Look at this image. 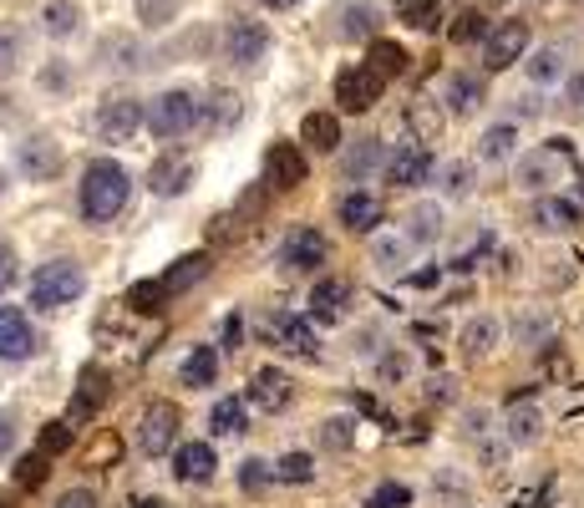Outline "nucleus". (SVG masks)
Returning <instances> with one entry per match:
<instances>
[{
    "label": "nucleus",
    "instance_id": "7ed1b4c3",
    "mask_svg": "<svg viewBox=\"0 0 584 508\" xmlns=\"http://www.w3.org/2000/svg\"><path fill=\"white\" fill-rule=\"evenodd\" d=\"M87 295V270L77 260H46L42 270H31L26 280V301L36 311H67Z\"/></svg>",
    "mask_w": 584,
    "mask_h": 508
},
{
    "label": "nucleus",
    "instance_id": "680f3d73",
    "mask_svg": "<svg viewBox=\"0 0 584 508\" xmlns=\"http://www.w3.org/2000/svg\"><path fill=\"white\" fill-rule=\"evenodd\" d=\"M260 5H265V11H295L300 0H260Z\"/></svg>",
    "mask_w": 584,
    "mask_h": 508
},
{
    "label": "nucleus",
    "instance_id": "3c124183",
    "mask_svg": "<svg viewBox=\"0 0 584 508\" xmlns=\"http://www.w3.org/2000/svg\"><path fill=\"white\" fill-rule=\"evenodd\" d=\"M376 371H381L387 382H402V376H412V357H406V351H387V357L376 361Z\"/></svg>",
    "mask_w": 584,
    "mask_h": 508
},
{
    "label": "nucleus",
    "instance_id": "a19ab883",
    "mask_svg": "<svg viewBox=\"0 0 584 508\" xmlns=\"http://www.w3.org/2000/svg\"><path fill=\"white\" fill-rule=\"evenodd\" d=\"M102 56H107V67H117V71H142V61H148V52H142L138 42H127V36L102 42Z\"/></svg>",
    "mask_w": 584,
    "mask_h": 508
},
{
    "label": "nucleus",
    "instance_id": "c03bdc74",
    "mask_svg": "<svg viewBox=\"0 0 584 508\" xmlns=\"http://www.w3.org/2000/svg\"><path fill=\"white\" fill-rule=\"evenodd\" d=\"M320 442H325L331 453H346L351 442H356V417H331V422L320 427Z\"/></svg>",
    "mask_w": 584,
    "mask_h": 508
},
{
    "label": "nucleus",
    "instance_id": "f3484780",
    "mask_svg": "<svg viewBox=\"0 0 584 508\" xmlns=\"http://www.w3.org/2000/svg\"><path fill=\"white\" fill-rule=\"evenodd\" d=\"M402 234L417 249H432L447 234V204L443 199H417V204L402 214Z\"/></svg>",
    "mask_w": 584,
    "mask_h": 508
},
{
    "label": "nucleus",
    "instance_id": "cd10ccee",
    "mask_svg": "<svg viewBox=\"0 0 584 508\" xmlns=\"http://www.w3.org/2000/svg\"><path fill=\"white\" fill-rule=\"evenodd\" d=\"M36 26H42L46 42H71V36H82L87 11L77 0H46L42 15H36Z\"/></svg>",
    "mask_w": 584,
    "mask_h": 508
},
{
    "label": "nucleus",
    "instance_id": "a18cd8bd",
    "mask_svg": "<svg viewBox=\"0 0 584 508\" xmlns=\"http://www.w3.org/2000/svg\"><path fill=\"white\" fill-rule=\"evenodd\" d=\"M270 478H275V463H265V458H244V463H239V488H244V494H260Z\"/></svg>",
    "mask_w": 584,
    "mask_h": 508
},
{
    "label": "nucleus",
    "instance_id": "864d4df0",
    "mask_svg": "<svg viewBox=\"0 0 584 508\" xmlns=\"http://www.w3.org/2000/svg\"><path fill=\"white\" fill-rule=\"evenodd\" d=\"M51 508H98V494H92V488H82V483H77V488H61V494H56V504Z\"/></svg>",
    "mask_w": 584,
    "mask_h": 508
},
{
    "label": "nucleus",
    "instance_id": "6e6d98bb",
    "mask_svg": "<svg viewBox=\"0 0 584 508\" xmlns=\"http://www.w3.org/2000/svg\"><path fill=\"white\" fill-rule=\"evenodd\" d=\"M224 346H229V351H239V346H244V316H224Z\"/></svg>",
    "mask_w": 584,
    "mask_h": 508
},
{
    "label": "nucleus",
    "instance_id": "c85d7f7f",
    "mask_svg": "<svg viewBox=\"0 0 584 508\" xmlns=\"http://www.w3.org/2000/svg\"><path fill=\"white\" fill-rule=\"evenodd\" d=\"M381 168H387V143L381 138H356V148L341 153V173H346V183H371Z\"/></svg>",
    "mask_w": 584,
    "mask_h": 508
},
{
    "label": "nucleus",
    "instance_id": "bf43d9fd",
    "mask_svg": "<svg viewBox=\"0 0 584 508\" xmlns=\"http://www.w3.org/2000/svg\"><path fill=\"white\" fill-rule=\"evenodd\" d=\"M15 478H21V483H42V478H46V467H42V458H26V463L15 467Z\"/></svg>",
    "mask_w": 584,
    "mask_h": 508
},
{
    "label": "nucleus",
    "instance_id": "aec40b11",
    "mask_svg": "<svg viewBox=\"0 0 584 508\" xmlns=\"http://www.w3.org/2000/svg\"><path fill=\"white\" fill-rule=\"evenodd\" d=\"M412 260H417V245H412L402 229H387V234L376 229L371 234V264L381 270V275H406Z\"/></svg>",
    "mask_w": 584,
    "mask_h": 508
},
{
    "label": "nucleus",
    "instance_id": "ddd939ff",
    "mask_svg": "<svg viewBox=\"0 0 584 508\" xmlns=\"http://www.w3.org/2000/svg\"><path fill=\"white\" fill-rule=\"evenodd\" d=\"M529 21H499L483 36V71H508L529 56Z\"/></svg>",
    "mask_w": 584,
    "mask_h": 508
},
{
    "label": "nucleus",
    "instance_id": "4c0bfd02",
    "mask_svg": "<svg viewBox=\"0 0 584 508\" xmlns=\"http://www.w3.org/2000/svg\"><path fill=\"white\" fill-rule=\"evenodd\" d=\"M21 67H26V31L0 26V82H11Z\"/></svg>",
    "mask_w": 584,
    "mask_h": 508
},
{
    "label": "nucleus",
    "instance_id": "2eb2a0df",
    "mask_svg": "<svg viewBox=\"0 0 584 508\" xmlns=\"http://www.w3.org/2000/svg\"><path fill=\"white\" fill-rule=\"evenodd\" d=\"M270 336H275L279 351H290V357H316L320 351V330L310 316H300V311H279V316H270Z\"/></svg>",
    "mask_w": 584,
    "mask_h": 508
},
{
    "label": "nucleus",
    "instance_id": "c756f323",
    "mask_svg": "<svg viewBox=\"0 0 584 508\" xmlns=\"http://www.w3.org/2000/svg\"><path fill=\"white\" fill-rule=\"evenodd\" d=\"M539 438H543L539 402H514V407L503 413V442H508V448H534Z\"/></svg>",
    "mask_w": 584,
    "mask_h": 508
},
{
    "label": "nucleus",
    "instance_id": "de8ad7c7",
    "mask_svg": "<svg viewBox=\"0 0 584 508\" xmlns=\"http://www.w3.org/2000/svg\"><path fill=\"white\" fill-rule=\"evenodd\" d=\"M549 330H554V326H549V316H518L514 320V336L524 346H549Z\"/></svg>",
    "mask_w": 584,
    "mask_h": 508
},
{
    "label": "nucleus",
    "instance_id": "f03ea898",
    "mask_svg": "<svg viewBox=\"0 0 584 508\" xmlns=\"http://www.w3.org/2000/svg\"><path fill=\"white\" fill-rule=\"evenodd\" d=\"M570 168H574L570 138H549L514 158V183L524 193H534V199H543V193H559V183H570Z\"/></svg>",
    "mask_w": 584,
    "mask_h": 508
},
{
    "label": "nucleus",
    "instance_id": "f257e3e1",
    "mask_svg": "<svg viewBox=\"0 0 584 508\" xmlns=\"http://www.w3.org/2000/svg\"><path fill=\"white\" fill-rule=\"evenodd\" d=\"M133 199V173L117 158H92L82 168V183H77V208H82L87 224H112Z\"/></svg>",
    "mask_w": 584,
    "mask_h": 508
},
{
    "label": "nucleus",
    "instance_id": "b1692460",
    "mask_svg": "<svg viewBox=\"0 0 584 508\" xmlns=\"http://www.w3.org/2000/svg\"><path fill=\"white\" fill-rule=\"evenodd\" d=\"M381 199H376L371 189H351V193H341V204H335V219L346 224L351 234H376V224H381Z\"/></svg>",
    "mask_w": 584,
    "mask_h": 508
},
{
    "label": "nucleus",
    "instance_id": "49530a36",
    "mask_svg": "<svg viewBox=\"0 0 584 508\" xmlns=\"http://www.w3.org/2000/svg\"><path fill=\"white\" fill-rule=\"evenodd\" d=\"M488 249H493V229H478L473 239H468V245H462L458 255H453V270H473V264L483 260Z\"/></svg>",
    "mask_w": 584,
    "mask_h": 508
},
{
    "label": "nucleus",
    "instance_id": "423d86ee",
    "mask_svg": "<svg viewBox=\"0 0 584 508\" xmlns=\"http://www.w3.org/2000/svg\"><path fill=\"white\" fill-rule=\"evenodd\" d=\"M224 61L239 71H254L260 61L270 56V46H275V36H270L265 21H254V15H234L229 26H224Z\"/></svg>",
    "mask_w": 584,
    "mask_h": 508
},
{
    "label": "nucleus",
    "instance_id": "412c9836",
    "mask_svg": "<svg viewBox=\"0 0 584 508\" xmlns=\"http://www.w3.org/2000/svg\"><path fill=\"white\" fill-rule=\"evenodd\" d=\"M214 473H219V453H214L209 438L179 442V453H173V478L179 483H209Z\"/></svg>",
    "mask_w": 584,
    "mask_h": 508
},
{
    "label": "nucleus",
    "instance_id": "f8f14e48",
    "mask_svg": "<svg viewBox=\"0 0 584 508\" xmlns=\"http://www.w3.org/2000/svg\"><path fill=\"white\" fill-rule=\"evenodd\" d=\"M381 92H387V77L371 61H356L351 71L335 77V108L341 112H371L381 102Z\"/></svg>",
    "mask_w": 584,
    "mask_h": 508
},
{
    "label": "nucleus",
    "instance_id": "c9c22d12",
    "mask_svg": "<svg viewBox=\"0 0 584 508\" xmlns=\"http://www.w3.org/2000/svg\"><path fill=\"white\" fill-rule=\"evenodd\" d=\"M209 427H214V438H244L250 432V407L239 397H219L209 413Z\"/></svg>",
    "mask_w": 584,
    "mask_h": 508
},
{
    "label": "nucleus",
    "instance_id": "603ef678",
    "mask_svg": "<svg viewBox=\"0 0 584 508\" xmlns=\"http://www.w3.org/2000/svg\"><path fill=\"white\" fill-rule=\"evenodd\" d=\"M15 280H21V260H15V249L0 239V295H5Z\"/></svg>",
    "mask_w": 584,
    "mask_h": 508
},
{
    "label": "nucleus",
    "instance_id": "bb28decb",
    "mask_svg": "<svg viewBox=\"0 0 584 508\" xmlns=\"http://www.w3.org/2000/svg\"><path fill=\"white\" fill-rule=\"evenodd\" d=\"M518 143H524V133H518L514 117H503V123H488L483 133H478V163H514L518 158Z\"/></svg>",
    "mask_w": 584,
    "mask_h": 508
},
{
    "label": "nucleus",
    "instance_id": "13d9d810",
    "mask_svg": "<svg viewBox=\"0 0 584 508\" xmlns=\"http://www.w3.org/2000/svg\"><path fill=\"white\" fill-rule=\"evenodd\" d=\"M564 97H570V108H584V67L570 71V82H564Z\"/></svg>",
    "mask_w": 584,
    "mask_h": 508
},
{
    "label": "nucleus",
    "instance_id": "5701e85b",
    "mask_svg": "<svg viewBox=\"0 0 584 508\" xmlns=\"http://www.w3.org/2000/svg\"><path fill=\"white\" fill-rule=\"evenodd\" d=\"M250 402L254 407H265V413H285L295 402V376L279 366H260L250 382Z\"/></svg>",
    "mask_w": 584,
    "mask_h": 508
},
{
    "label": "nucleus",
    "instance_id": "69168bd1",
    "mask_svg": "<svg viewBox=\"0 0 584 508\" xmlns=\"http://www.w3.org/2000/svg\"><path fill=\"white\" fill-rule=\"evenodd\" d=\"M0 508H11V504H5V494H0Z\"/></svg>",
    "mask_w": 584,
    "mask_h": 508
},
{
    "label": "nucleus",
    "instance_id": "473e14b6",
    "mask_svg": "<svg viewBox=\"0 0 584 508\" xmlns=\"http://www.w3.org/2000/svg\"><path fill=\"white\" fill-rule=\"evenodd\" d=\"M478 183V158H447L437 163V193H443L447 204H462Z\"/></svg>",
    "mask_w": 584,
    "mask_h": 508
},
{
    "label": "nucleus",
    "instance_id": "4be33fe9",
    "mask_svg": "<svg viewBox=\"0 0 584 508\" xmlns=\"http://www.w3.org/2000/svg\"><path fill=\"white\" fill-rule=\"evenodd\" d=\"M265 179L270 189H300L306 183V153H300V143H270L265 153Z\"/></svg>",
    "mask_w": 584,
    "mask_h": 508
},
{
    "label": "nucleus",
    "instance_id": "58836bf2",
    "mask_svg": "<svg viewBox=\"0 0 584 508\" xmlns=\"http://www.w3.org/2000/svg\"><path fill=\"white\" fill-rule=\"evenodd\" d=\"M275 483H290V488H306V483H316V453H285L275 458Z\"/></svg>",
    "mask_w": 584,
    "mask_h": 508
},
{
    "label": "nucleus",
    "instance_id": "e2e57ef3",
    "mask_svg": "<svg viewBox=\"0 0 584 508\" xmlns=\"http://www.w3.org/2000/svg\"><path fill=\"white\" fill-rule=\"evenodd\" d=\"M5 193H11V173L0 168V204H5Z\"/></svg>",
    "mask_w": 584,
    "mask_h": 508
},
{
    "label": "nucleus",
    "instance_id": "dca6fc26",
    "mask_svg": "<svg viewBox=\"0 0 584 508\" xmlns=\"http://www.w3.org/2000/svg\"><path fill=\"white\" fill-rule=\"evenodd\" d=\"M570 46L564 42H543L534 46L529 56H524V77H529L534 87H564L570 82Z\"/></svg>",
    "mask_w": 584,
    "mask_h": 508
},
{
    "label": "nucleus",
    "instance_id": "4d7b16f0",
    "mask_svg": "<svg viewBox=\"0 0 584 508\" xmlns=\"http://www.w3.org/2000/svg\"><path fill=\"white\" fill-rule=\"evenodd\" d=\"M15 453V422L5 413H0V463H5V458Z\"/></svg>",
    "mask_w": 584,
    "mask_h": 508
},
{
    "label": "nucleus",
    "instance_id": "e433bc0d",
    "mask_svg": "<svg viewBox=\"0 0 584 508\" xmlns=\"http://www.w3.org/2000/svg\"><path fill=\"white\" fill-rule=\"evenodd\" d=\"M239 117H244V102L229 92H214L204 97V127L209 133H229V127H239Z\"/></svg>",
    "mask_w": 584,
    "mask_h": 508
},
{
    "label": "nucleus",
    "instance_id": "ea45409f",
    "mask_svg": "<svg viewBox=\"0 0 584 508\" xmlns=\"http://www.w3.org/2000/svg\"><path fill=\"white\" fill-rule=\"evenodd\" d=\"M397 21L412 31H437L443 26V0H402V5H397Z\"/></svg>",
    "mask_w": 584,
    "mask_h": 508
},
{
    "label": "nucleus",
    "instance_id": "9d476101",
    "mask_svg": "<svg viewBox=\"0 0 584 508\" xmlns=\"http://www.w3.org/2000/svg\"><path fill=\"white\" fill-rule=\"evenodd\" d=\"M179 407L173 402H153V407H142L138 417V453L142 458H163V453H179Z\"/></svg>",
    "mask_w": 584,
    "mask_h": 508
},
{
    "label": "nucleus",
    "instance_id": "4468645a",
    "mask_svg": "<svg viewBox=\"0 0 584 508\" xmlns=\"http://www.w3.org/2000/svg\"><path fill=\"white\" fill-rule=\"evenodd\" d=\"M198 179V163L194 158H183V153H158L153 168H148V189H153V199H179V193H188Z\"/></svg>",
    "mask_w": 584,
    "mask_h": 508
},
{
    "label": "nucleus",
    "instance_id": "6e6552de",
    "mask_svg": "<svg viewBox=\"0 0 584 508\" xmlns=\"http://www.w3.org/2000/svg\"><path fill=\"white\" fill-rule=\"evenodd\" d=\"M325 255H331V239L316 224H295L275 249L279 270H290V275H316V264H325Z\"/></svg>",
    "mask_w": 584,
    "mask_h": 508
},
{
    "label": "nucleus",
    "instance_id": "9b49d317",
    "mask_svg": "<svg viewBox=\"0 0 584 508\" xmlns=\"http://www.w3.org/2000/svg\"><path fill=\"white\" fill-rule=\"evenodd\" d=\"M61 143L51 138V133H26V138L15 143V173L26 183H51L56 173H61Z\"/></svg>",
    "mask_w": 584,
    "mask_h": 508
},
{
    "label": "nucleus",
    "instance_id": "393cba45",
    "mask_svg": "<svg viewBox=\"0 0 584 508\" xmlns=\"http://www.w3.org/2000/svg\"><path fill=\"white\" fill-rule=\"evenodd\" d=\"M580 219H584V208L574 204L570 193H543V199H534V229L570 234V229H580Z\"/></svg>",
    "mask_w": 584,
    "mask_h": 508
},
{
    "label": "nucleus",
    "instance_id": "2f4dec72",
    "mask_svg": "<svg viewBox=\"0 0 584 508\" xmlns=\"http://www.w3.org/2000/svg\"><path fill=\"white\" fill-rule=\"evenodd\" d=\"M458 346L468 351V357H493V351L503 346V320L488 316V311L468 316V320H462V330H458Z\"/></svg>",
    "mask_w": 584,
    "mask_h": 508
},
{
    "label": "nucleus",
    "instance_id": "7c9ffc66",
    "mask_svg": "<svg viewBox=\"0 0 584 508\" xmlns=\"http://www.w3.org/2000/svg\"><path fill=\"white\" fill-rule=\"evenodd\" d=\"M310 320H325V326H331V320H341L346 316V305H351V285L346 280H335V275H320L316 285H310Z\"/></svg>",
    "mask_w": 584,
    "mask_h": 508
},
{
    "label": "nucleus",
    "instance_id": "6ab92c4d",
    "mask_svg": "<svg viewBox=\"0 0 584 508\" xmlns=\"http://www.w3.org/2000/svg\"><path fill=\"white\" fill-rule=\"evenodd\" d=\"M437 97H443V108L453 112V117H473V112L488 102V87L478 71H447Z\"/></svg>",
    "mask_w": 584,
    "mask_h": 508
},
{
    "label": "nucleus",
    "instance_id": "20e7f679",
    "mask_svg": "<svg viewBox=\"0 0 584 508\" xmlns=\"http://www.w3.org/2000/svg\"><path fill=\"white\" fill-rule=\"evenodd\" d=\"M194 127H204V97L188 92V87H168L148 102V133L158 143H173V138H188Z\"/></svg>",
    "mask_w": 584,
    "mask_h": 508
},
{
    "label": "nucleus",
    "instance_id": "a878e982",
    "mask_svg": "<svg viewBox=\"0 0 584 508\" xmlns=\"http://www.w3.org/2000/svg\"><path fill=\"white\" fill-rule=\"evenodd\" d=\"M376 26H381L376 0H341V5H335V36H341V42H371Z\"/></svg>",
    "mask_w": 584,
    "mask_h": 508
},
{
    "label": "nucleus",
    "instance_id": "37998d69",
    "mask_svg": "<svg viewBox=\"0 0 584 508\" xmlns=\"http://www.w3.org/2000/svg\"><path fill=\"white\" fill-rule=\"evenodd\" d=\"M362 508H412V488L406 483H376Z\"/></svg>",
    "mask_w": 584,
    "mask_h": 508
},
{
    "label": "nucleus",
    "instance_id": "0e129e2a",
    "mask_svg": "<svg viewBox=\"0 0 584 508\" xmlns=\"http://www.w3.org/2000/svg\"><path fill=\"white\" fill-rule=\"evenodd\" d=\"M138 508H168V504H163V498H142Z\"/></svg>",
    "mask_w": 584,
    "mask_h": 508
},
{
    "label": "nucleus",
    "instance_id": "0eeeda50",
    "mask_svg": "<svg viewBox=\"0 0 584 508\" xmlns=\"http://www.w3.org/2000/svg\"><path fill=\"white\" fill-rule=\"evenodd\" d=\"M92 127H98L102 143H133L148 127V108H142V97H102L98 112H92Z\"/></svg>",
    "mask_w": 584,
    "mask_h": 508
},
{
    "label": "nucleus",
    "instance_id": "79ce46f5",
    "mask_svg": "<svg viewBox=\"0 0 584 508\" xmlns=\"http://www.w3.org/2000/svg\"><path fill=\"white\" fill-rule=\"evenodd\" d=\"M366 61H371V67L381 71V77H402V71H406V61H412V56H406L397 42H371V52H366Z\"/></svg>",
    "mask_w": 584,
    "mask_h": 508
},
{
    "label": "nucleus",
    "instance_id": "72a5a7b5",
    "mask_svg": "<svg viewBox=\"0 0 584 508\" xmlns=\"http://www.w3.org/2000/svg\"><path fill=\"white\" fill-rule=\"evenodd\" d=\"M179 382L194 386V392L219 382V346H194V351L179 361Z\"/></svg>",
    "mask_w": 584,
    "mask_h": 508
},
{
    "label": "nucleus",
    "instance_id": "09e8293b",
    "mask_svg": "<svg viewBox=\"0 0 584 508\" xmlns=\"http://www.w3.org/2000/svg\"><path fill=\"white\" fill-rule=\"evenodd\" d=\"M168 15H179V0H138L142 26H168Z\"/></svg>",
    "mask_w": 584,
    "mask_h": 508
},
{
    "label": "nucleus",
    "instance_id": "052dcab7",
    "mask_svg": "<svg viewBox=\"0 0 584 508\" xmlns=\"http://www.w3.org/2000/svg\"><path fill=\"white\" fill-rule=\"evenodd\" d=\"M67 438H71V427H67V422H51V432H46V453L67 448Z\"/></svg>",
    "mask_w": 584,
    "mask_h": 508
},
{
    "label": "nucleus",
    "instance_id": "8fccbe9b",
    "mask_svg": "<svg viewBox=\"0 0 584 508\" xmlns=\"http://www.w3.org/2000/svg\"><path fill=\"white\" fill-rule=\"evenodd\" d=\"M488 31H493V26H488L483 15L468 11V15H458V26H453V42H483Z\"/></svg>",
    "mask_w": 584,
    "mask_h": 508
},
{
    "label": "nucleus",
    "instance_id": "39448f33",
    "mask_svg": "<svg viewBox=\"0 0 584 508\" xmlns=\"http://www.w3.org/2000/svg\"><path fill=\"white\" fill-rule=\"evenodd\" d=\"M204 275H209V255H179V260L163 270V280H148V285L133 290V305H138V311H153V305H163V301H179V295H188Z\"/></svg>",
    "mask_w": 584,
    "mask_h": 508
},
{
    "label": "nucleus",
    "instance_id": "f704fd0d",
    "mask_svg": "<svg viewBox=\"0 0 584 508\" xmlns=\"http://www.w3.org/2000/svg\"><path fill=\"white\" fill-rule=\"evenodd\" d=\"M300 143L316 153H341V117L335 112H306L300 117Z\"/></svg>",
    "mask_w": 584,
    "mask_h": 508
},
{
    "label": "nucleus",
    "instance_id": "a211bd4d",
    "mask_svg": "<svg viewBox=\"0 0 584 508\" xmlns=\"http://www.w3.org/2000/svg\"><path fill=\"white\" fill-rule=\"evenodd\" d=\"M36 351V326L21 305H0V361H26Z\"/></svg>",
    "mask_w": 584,
    "mask_h": 508
},
{
    "label": "nucleus",
    "instance_id": "5fc2aeb1",
    "mask_svg": "<svg viewBox=\"0 0 584 508\" xmlns=\"http://www.w3.org/2000/svg\"><path fill=\"white\" fill-rule=\"evenodd\" d=\"M462 422H468V432H473V438H488V432H493V413H488V407H468V417H462Z\"/></svg>",
    "mask_w": 584,
    "mask_h": 508
},
{
    "label": "nucleus",
    "instance_id": "1a4fd4ad",
    "mask_svg": "<svg viewBox=\"0 0 584 508\" xmlns=\"http://www.w3.org/2000/svg\"><path fill=\"white\" fill-rule=\"evenodd\" d=\"M381 179L391 183V189H422V183L437 179V158H432L427 143H397V148L387 153V168H381Z\"/></svg>",
    "mask_w": 584,
    "mask_h": 508
}]
</instances>
